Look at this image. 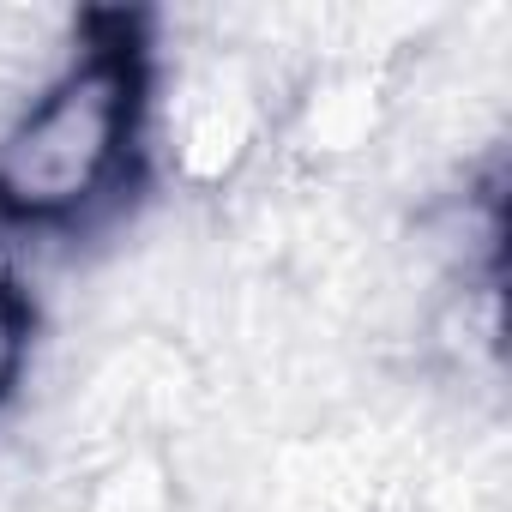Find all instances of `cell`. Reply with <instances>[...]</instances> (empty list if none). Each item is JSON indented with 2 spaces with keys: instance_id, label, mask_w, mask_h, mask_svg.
Wrapping results in <instances>:
<instances>
[{
  "instance_id": "obj_2",
  "label": "cell",
  "mask_w": 512,
  "mask_h": 512,
  "mask_svg": "<svg viewBox=\"0 0 512 512\" xmlns=\"http://www.w3.org/2000/svg\"><path fill=\"white\" fill-rule=\"evenodd\" d=\"M266 133L272 103L247 61L205 55L163 79L151 55V163L163 157L187 187H223L260 157Z\"/></svg>"
},
{
  "instance_id": "obj_3",
  "label": "cell",
  "mask_w": 512,
  "mask_h": 512,
  "mask_svg": "<svg viewBox=\"0 0 512 512\" xmlns=\"http://www.w3.org/2000/svg\"><path fill=\"white\" fill-rule=\"evenodd\" d=\"M31 356H37V302H31L25 272L7 247V229H0V410L25 392Z\"/></svg>"
},
{
  "instance_id": "obj_1",
  "label": "cell",
  "mask_w": 512,
  "mask_h": 512,
  "mask_svg": "<svg viewBox=\"0 0 512 512\" xmlns=\"http://www.w3.org/2000/svg\"><path fill=\"white\" fill-rule=\"evenodd\" d=\"M151 169V43L139 19L91 13L79 49L0 133V229L85 235Z\"/></svg>"
}]
</instances>
